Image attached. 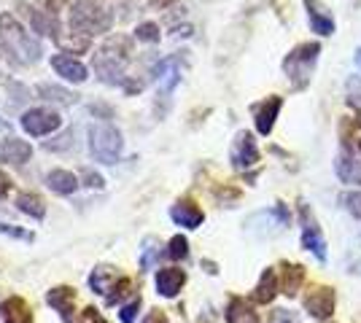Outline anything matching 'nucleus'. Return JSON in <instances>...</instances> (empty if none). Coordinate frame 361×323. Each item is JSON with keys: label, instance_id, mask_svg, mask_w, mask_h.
Listing matches in <instances>:
<instances>
[{"label": "nucleus", "instance_id": "1", "mask_svg": "<svg viewBox=\"0 0 361 323\" xmlns=\"http://www.w3.org/2000/svg\"><path fill=\"white\" fill-rule=\"evenodd\" d=\"M0 57L14 68H27L44 57V49L27 32V27L16 22V16L3 14L0 16Z\"/></svg>", "mask_w": 361, "mask_h": 323}, {"label": "nucleus", "instance_id": "2", "mask_svg": "<svg viewBox=\"0 0 361 323\" xmlns=\"http://www.w3.org/2000/svg\"><path fill=\"white\" fill-rule=\"evenodd\" d=\"M130 41H124V38H108L103 46L94 51V73L100 76V81H106V84H124L127 76H124V68H127V62H130Z\"/></svg>", "mask_w": 361, "mask_h": 323}, {"label": "nucleus", "instance_id": "3", "mask_svg": "<svg viewBox=\"0 0 361 323\" xmlns=\"http://www.w3.org/2000/svg\"><path fill=\"white\" fill-rule=\"evenodd\" d=\"M114 16L108 8L97 6L94 0H73L71 3V30L73 35L92 38V35H103L111 30Z\"/></svg>", "mask_w": 361, "mask_h": 323}, {"label": "nucleus", "instance_id": "4", "mask_svg": "<svg viewBox=\"0 0 361 323\" xmlns=\"http://www.w3.org/2000/svg\"><path fill=\"white\" fill-rule=\"evenodd\" d=\"M318 57H321V44H316V41L300 44V46H294L286 54V60H283V73L288 76L294 89H305V87L310 84L313 70H316V65H318Z\"/></svg>", "mask_w": 361, "mask_h": 323}, {"label": "nucleus", "instance_id": "5", "mask_svg": "<svg viewBox=\"0 0 361 323\" xmlns=\"http://www.w3.org/2000/svg\"><path fill=\"white\" fill-rule=\"evenodd\" d=\"M87 138H90V154L94 162H100V165H116L121 159L124 140H121V132L114 124L108 122L90 124Z\"/></svg>", "mask_w": 361, "mask_h": 323}, {"label": "nucleus", "instance_id": "6", "mask_svg": "<svg viewBox=\"0 0 361 323\" xmlns=\"http://www.w3.org/2000/svg\"><path fill=\"white\" fill-rule=\"evenodd\" d=\"M22 129L30 135V138H44V135H51L62 127V116L51 108H30L22 113Z\"/></svg>", "mask_w": 361, "mask_h": 323}, {"label": "nucleus", "instance_id": "7", "mask_svg": "<svg viewBox=\"0 0 361 323\" xmlns=\"http://www.w3.org/2000/svg\"><path fill=\"white\" fill-rule=\"evenodd\" d=\"M337 308V293L331 286H313L305 296V310L316 318V321H329Z\"/></svg>", "mask_w": 361, "mask_h": 323}, {"label": "nucleus", "instance_id": "8", "mask_svg": "<svg viewBox=\"0 0 361 323\" xmlns=\"http://www.w3.org/2000/svg\"><path fill=\"white\" fill-rule=\"evenodd\" d=\"M229 162L235 170H248L259 162V148H256V140L248 129H243L232 140V148H229Z\"/></svg>", "mask_w": 361, "mask_h": 323}, {"label": "nucleus", "instance_id": "9", "mask_svg": "<svg viewBox=\"0 0 361 323\" xmlns=\"http://www.w3.org/2000/svg\"><path fill=\"white\" fill-rule=\"evenodd\" d=\"M151 76H154L157 87H159V94H162L165 100H170V94L176 92V87L180 84V60L178 57H165V60H159L154 65Z\"/></svg>", "mask_w": 361, "mask_h": 323}, {"label": "nucleus", "instance_id": "10", "mask_svg": "<svg viewBox=\"0 0 361 323\" xmlns=\"http://www.w3.org/2000/svg\"><path fill=\"white\" fill-rule=\"evenodd\" d=\"M300 215H302V248L305 251H310V253H316L318 262H326V240H324V234L318 229V224L310 218V208L302 202L300 205Z\"/></svg>", "mask_w": 361, "mask_h": 323}, {"label": "nucleus", "instance_id": "11", "mask_svg": "<svg viewBox=\"0 0 361 323\" xmlns=\"http://www.w3.org/2000/svg\"><path fill=\"white\" fill-rule=\"evenodd\" d=\"M281 108H283V97H278V94H272V97H267V100H262V103H256V106L251 108V110H254V124L259 135H270L275 122H278Z\"/></svg>", "mask_w": 361, "mask_h": 323}, {"label": "nucleus", "instance_id": "12", "mask_svg": "<svg viewBox=\"0 0 361 323\" xmlns=\"http://www.w3.org/2000/svg\"><path fill=\"white\" fill-rule=\"evenodd\" d=\"M51 68H54V73L65 81H71V84H84L87 78H90V70H87V65L84 62H78L73 54H51Z\"/></svg>", "mask_w": 361, "mask_h": 323}, {"label": "nucleus", "instance_id": "13", "mask_svg": "<svg viewBox=\"0 0 361 323\" xmlns=\"http://www.w3.org/2000/svg\"><path fill=\"white\" fill-rule=\"evenodd\" d=\"M19 8H25V14H27V19H30L32 30L41 32V35H46V38L62 41L57 14H51V11H44V8H35V6H25V3H19Z\"/></svg>", "mask_w": 361, "mask_h": 323}, {"label": "nucleus", "instance_id": "14", "mask_svg": "<svg viewBox=\"0 0 361 323\" xmlns=\"http://www.w3.org/2000/svg\"><path fill=\"white\" fill-rule=\"evenodd\" d=\"M302 3H305V8H307V19H310L313 32L329 38L331 32H334V16H331L329 8H326L321 0H302Z\"/></svg>", "mask_w": 361, "mask_h": 323}, {"label": "nucleus", "instance_id": "15", "mask_svg": "<svg viewBox=\"0 0 361 323\" xmlns=\"http://www.w3.org/2000/svg\"><path fill=\"white\" fill-rule=\"evenodd\" d=\"M32 156V146L27 140L22 138H14V135H8V138L0 143V162H6V165H25V162H30Z\"/></svg>", "mask_w": 361, "mask_h": 323}, {"label": "nucleus", "instance_id": "16", "mask_svg": "<svg viewBox=\"0 0 361 323\" xmlns=\"http://www.w3.org/2000/svg\"><path fill=\"white\" fill-rule=\"evenodd\" d=\"M170 218H173L178 227H183V229H197V227H202L205 213H202L192 200H180L170 208Z\"/></svg>", "mask_w": 361, "mask_h": 323}, {"label": "nucleus", "instance_id": "17", "mask_svg": "<svg viewBox=\"0 0 361 323\" xmlns=\"http://www.w3.org/2000/svg\"><path fill=\"white\" fill-rule=\"evenodd\" d=\"M46 302H49L51 308L60 312L62 321L73 323V318H75V312H73L75 293H73V289H68V286H57V289H51V291L46 293Z\"/></svg>", "mask_w": 361, "mask_h": 323}, {"label": "nucleus", "instance_id": "18", "mask_svg": "<svg viewBox=\"0 0 361 323\" xmlns=\"http://www.w3.org/2000/svg\"><path fill=\"white\" fill-rule=\"evenodd\" d=\"M183 283H186V272L178 267H165V270L157 272V293H162L167 299L178 296Z\"/></svg>", "mask_w": 361, "mask_h": 323}, {"label": "nucleus", "instance_id": "19", "mask_svg": "<svg viewBox=\"0 0 361 323\" xmlns=\"http://www.w3.org/2000/svg\"><path fill=\"white\" fill-rule=\"evenodd\" d=\"M0 318L3 323H32V310L22 296H8L0 305Z\"/></svg>", "mask_w": 361, "mask_h": 323}, {"label": "nucleus", "instance_id": "20", "mask_svg": "<svg viewBox=\"0 0 361 323\" xmlns=\"http://www.w3.org/2000/svg\"><path fill=\"white\" fill-rule=\"evenodd\" d=\"M278 289H281L278 272H275L272 267H267V270L262 272V277H259V283H256V289L251 296H254L256 305H270L272 299H275V293H278Z\"/></svg>", "mask_w": 361, "mask_h": 323}, {"label": "nucleus", "instance_id": "21", "mask_svg": "<svg viewBox=\"0 0 361 323\" xmlns=\"http://www.w3.org/2000/svg\"><path fill=\"white\" fill-rule=\"evenodd\" d=\"M302 283H305V267L302 264H281V291L286 293V296H297Z\"/></svg>", "mask_w": 361, "mask_h": 323}, {"label": "nucleus", "instance_id": "22", "mask_svg": "<svg viewBox=\"0 0 361 323\" xmlns=\"http://www.w3.org/2000/svg\"><path fill=\"white\" fill-rule=\"evenodd\" d=\"M46 186H49L54 194L68 197V194H73L81 184H78V175H73L71 170H51V172L46 175Z\"/></svg>", "mask_w": 361, "mask_h": 323}, {"label": "nucleus", "instance_id": "23", "mask_svg": "<svg viewBox=\"0 0 361 323\" xmlns=\"http://www.w3.org/2000/svg\"><path fill=\"white\" fill-rule=\"evenodd\" d=\"M226 323H262L254 312L251 302H245L240 296H232L226 305Z\"/></svg>", "mask_w": 361, "mask_h": 323}, {"label": "nucleus", "instance_id": "24", "mask_svg": "<svg viewBox=\"0 0 361 323\" xmlns=\"http://www.w3.org/2000/svg\"><path fill=\"white\" fill-rule=\"evenodd\" d=\"M35 94L41 100H46V103H54V106H73L75 100H78V94H73L65 87H57V84H38Z\"/></svg>", "mask_w": 361, "mask_h": 323}, {"label": "nucleus", "instance_id": "25", "mask_svg": "<svg viewBox=\"0 0 361 323\" xmlns=\"http://www.w3.org/2000/svg\"><path fill=\"white\" fill-rule=\"evenodd\" d=\"M16 208L22 210L25 215H30L35 221H41L46 215V202L35 194V191H22L19 197H16Z\"/></svg>", "mask_w": 361, "mask_h": 323}, {"label": "nucleus", "instance_id": "26", "mask_svg": "<svg viewBox=\"0 0 361 323\" xmlns=\"http://www.w3.org/2000/svg\"><path fill=\"white\" fill-rule=\"evenodd\" d=\"M116 280H119V277H116V272H114L111 267H97L90 275V286L94 293H106L108 296V291H114Z\"/></svg>", "mask_w": 361, "mask_h": 323}, {"label": "nucleus", "instance_id": "27", "mask_svg": "<svg viewBox=\"0 0 361 323\" xmlns=\"http://www.w3.org/2000/svg\"><path fill=\"white\" fill-rule=\"evenodd\" d=\"M159 256H162V243L157 237H146L143 248H140V270L143 272L154 270V264L159 262Z\"/></svg>", "mask_w": 361, "mask_h": 323}, {"label": "nucleus", "instance_id": "28", "mask_svg": "<svg viewBox=\"0 0 361 323\" xmlns=\"http://www.w3.org/2000/svg\"><path fill=\"white\" fill-rule=\"evenodd\" d=\"M44 148L46 151H71V148H75V132L73 129H68V132L60 135L57 140H46Z\"/></svg>", "mask_w": 361, "mask_h": 323}, {"label": "nucleus", "instance_id": "29", "mask_svg": "<svg viewBox=\"0 0 361 323\" xmlns=\"http://www.w3.org/2000/svg\"><path fill=\"white\" fill-rule=\"evenodd\" d=\"M165 253L170 259H186V256H189V240H186L183 234H176V237L167 243Z\"/></svg>", "mask_w": 361, "mask_h": 323}, {"label": "nucleus", "instance_id": "30", "mask_svg": "<svg viewBox=\"0 0 361 323\" xmlns=\"http://www.w3.org/2000/svg\"><path fill=\"white\" fill-rule=\"evenodd\" d=\"M135 38L143 41V44H157V41H159V25H154V22H140L135 27Z\"/></svg>", "mask_w": 361, "mask_h": 323}, {"label": "nucleus", "instance_id": "31", "mask_svg": "<svg viewBox=\"0 0 361 323\" xmlns=\"http://www.w3.org/2000/svg\"><path fill=\"white\" fill-rule=\"evenodd\" d=\"M0 234L14 237V240H25V243H32V240H35V234H32L30 229H19L14 224H0Z\"/></svg>", "mask_w": 361, "mask_h": 323}, {"label": "nucleus", "instance_id": "32", "mask_svg": "<svg viewBox=\"0 0 361 323\" xmlns=\"http://www.w3.org/2000/svg\"><path fill=\"white\" fill-rule=\"evenodd\" d=\"M137 310H140V296H135V299H130L127 305H121V310H119V321H121V323H135Z\"/></svg>", "mask_w": 361, "mask_h": 323}, {"label": "nucleus", "instance_id": "33", "mask_svg": "<svg viewBox=\"0 0 361 323\" xmlns=\"http://www.w3.org/2000/svg\"><path fill=\"white\" fill-rule=\"evenodd\" d=\"M81 178H84V186H87V189H97V191H100V189L106 186V178H103L100 172H94L92 167L81 170Z\"/></svg>", "mask_w": 361, "mask_h": 323}, {"label": "nucleus", "instance_id": "34", "mask_svg": "<svg viewBox=\"0 0 361 323\" xmlns=\"http://www.w3.org/2000/svg\"><path fill=\"white\" fill-rule=\"evenodd\" d=\"M348 94H350V103L359 106V110H361V78L353 76L348 81Z\"/></svg>", "mask_w": 361, "mask_h": 323}, {"label": "nucleus", "instance_id": "35", "mask_svg": "<svg viewBox=\"0 0 361 323\" xmlns=\"http://www.w3.org/2000/svg\"><path fill=\"white\" fill-rule=\"evenodd\" d=\"M270 323H300V318L294 312H288V310H272Z\"/></svg>", "mask_w": 361, "mask_h": 323}, {"label": "nucleus", "instance_id": "36", "mask_svg": "<svg viewBox=\"0 0 361 323\" xmlns=\"http://www.w3.org/2000/svg\"><path fill=\"white\" fill-rule=\"evenodd\" d=\"M81 323H108L106 318H103V312L94 308H87L84 312H81Z\"/></svg>", "mask_w": 361, "mask_h": 323}, {"label": "nucleus", "instance_id": "37", "mask_svg": "<svg viewBox=\"0 0 361 323\" xmlns=\"http://www.w3.org/2000/svg\"><path fill=\"white\" fill-rule=\"evenodd\" d=\"M8 191H11V178H8L6 172H0V200H3Z\"/></svg>", "mask_w": 361, "mask_h": 323}, {"label": "nucleus", "instance_id": "38", "mask_svg": "<svg viewBox=\"0 0 361 323\" xmlns=\"http://www.w3.org/2000/svg\"><path fill=\"white\" fill-rule=\"evenodd\" d=\"M143 323H167V318H165V312L154 310V312H149V315L143 318Z\"/></svg>", "mask_w": 361, "mask_h": 323}, {"label": "nucleus", "instance_id": "39", "mask_svg": "<svg viewBox=\"0 0 361 323\" xmlns=\"http://www.w3.org/2000/svg\"><path fill=\"white\" fill-rule=\"evenodd\" d=\"M151 6H159V8H167V6H173L176 0H149Z\"/></svg>", "mask_w": 361, "mask_h": 323}, {"label": "nucleus", "instance_id": "40", "mask_svg": "<svg viewBox=\"0 0 361 323\" xmlns=\"http://www.w3.org/2000/svg\"><path fill=\"white\" fill-rule=\"evenodd\" d=\"M356 65H359V70H361V46L356 49Z\"/></svg>", "mask_w": 361, "mask_h": 323}, {"label": "nucleus", "instance_id": "41", "mask_svg": "<svg viewBox=\"0 0 361 323\" xmlns=\"http://www.w3.org/2000/svg\"><path fill=\"white\" fill-rule=\"evenodd\" d=\"M356 151H359V156H361V135L356 138Z\"/></svg>", "mask_w": 361, "mask_h": 323}]
</instances>
